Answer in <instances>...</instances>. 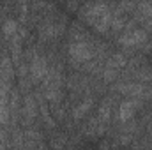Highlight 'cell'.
<instances>
[{
    "label": "cell",
    "instance_id": "cell-5",
    "mask_svg": "<svg viewBox=\"0 0 152 150\" xmlns=\"http://www.w3.org/2000/svg\"><path fill=\"white\" fill-rule=\"evenodd\" d=\"M126 64H127V57L124 55V53H110L108 55V58H106V64H104V67H103V79H106V81H113L118 78V74L126 69Z\"/></svg>",
    "mask_w": 152,
    "mask_h": 150
},
{
    "label": "cell",
    "instance_id": "cell-6",
    "mask_svg": "<svg viewBox=\"0 0 152 150\" xmlns=\"http://www.w3.org/2000/svg\"><path fill=\"white\" fill-rule=\"evenodd\" d=\"M92 104H94V97H92V95H85V97L75 106V110H73V118H75V120H80L81 117H85V113L92 108Z\"/></svg>",
    "mask_w": 152,
    "mask_h": 150
},
{
    "label": "cell",
    "instance_id": "cell-1",
    "mask_svg": "<svg viewBox=\"0 0 152 150\" xmlns=\"http://www.w3.org/2000/svg\"><path fill=\"white\" fill-rule=\"evenodd\" d=\"M103 53H104V48L87 30H83L81 27H75L71 30L69 44H67V57H69L73 66H85L87 67Z\"/></svg>",
    "mask_w": 152,
    "mask_h": 150
},
{
    "label": "cell",
    "instance_id": "cell-3",
    "mask_svg": "<svg viewBox=\"0 0 152 150\" xmlns=\"http://www.w3.org/2000/svg\"><path fill=\"white\" fill-rule=\"evenodd\" d=\"M133 23L129 21L127 27L117 36V42L122 48H127V50L145 48L147 46V41H149V32H145L142 27H133Z\"/></svg>",
    "mask_w": 152,
    "mask_h": 150
},
{
    "label": "cell",
    "instance_id": "cell-4",
    "mask_svg": "<svg viewBox=\"0 0 152 150\" xmlns=\"http://www.w3.org/2000/svg\"><path fill=\"white\" fill-rule=\"evenodd\" d=\"M143 101L140 99H131V97H126L118 103V108H117V113H115V118L118 124H127L131 120H134L136 113L143 108Z\"/></svg>",
    "mask_w": 152,
    "mask_h": 150
},
{
    "label": "cell",
    "instance_id": "cell-2",
    "mask_svg": "<svg viewBox=\"0 0 152 150\" xmlns=\"http://www.w3.org/2000/svg\"><path fill=\"white\" fill-rule=\"evenodd\" d=\"M80 16L87 21L88 27H92L99 34H106V32H110V27H112L113 5H108V4H85L80 9Z\"/></svg>",
    "mask_w": 152,
    "mask_h": 150
}]
</instances>
